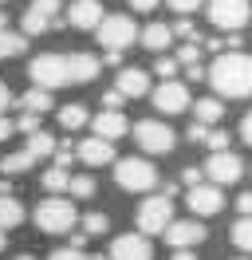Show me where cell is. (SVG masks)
Returning a JSON list of instances; mask_svg holds the SVG:
<instances>
[{"mask_svg":"<svg viewBox=\"0 0 252 260\" xmlns=\"http://www.w3.org/2000/svg\"><path fill=\"white\" fill-rule=\"evenodd\" d=\"M67 67H71V83H94L99 71H103V59H99V55H87V51H71V55H67Z\"/></svg>","mask_w":252,"mask_h":260,"instance_id":"19","label":"cell"},{"mask_svg":"<svg viewBox=\"0 0 252 260\" xmlns=\"http://www.w3.org/2000/svg\"><path fill=\"white\" fill-rule=\"evenodd\" d=\"M28 48V40L20 32H12V28H0V59H12V55H20V51Z\"/></svg>","mask_w":252,"mask_h":260,"instance_id":"28","label":"cell"},{"mask_svg":"<svg viewBox=\"0 0 252 260\" xmlns=\"http://www.w3.org/2000/svg\"><path fill=\"white\" fill-rule=\"evenodd\" d=\"M126 4H130L134 12H142V16H146V12H154V8H158V0H126Z\"/></svg>","mask_w":252,"mask_h":260,"instance_id":"43","label":"cell"},{"mask_svg":"<svg viewBox=\"0 0 252 260\" xmlns=\"http://www.w3.org/2000/svg\"><path fill=\"white\" fill-rule=\"evenodd\" d=\"M201 174L209 178V185H233V181H240V174H244V162L236 158L233 150H220V154H209L201 166Z\"/></svg>","mask_w":252,"mask_h":260,"instance_id":"9","label":"cell"},{"mask_svg":"<svg viewBox=\"0 0 252 260\" xmlns=\"http://www.w3.org/2000/svg\"><path fill=\"white\" fill-rule=\"evenodd\" d=\"M12 134H16V122L8 118V114H0V142H8Z\"/></svg>","mask_w":252,"mask_h":260,"instance_id":"42","label":"cell"},{"mask_svg":"<svg viewBox=\"0 0 252 260\" xmlns=\"http://www.w3.org/2000/svg\"><path fill=\"white\" fill-rule=\"evenodd\" d=\"M75 221H79L75 201H67V197H44V201L36 205V229L47 233V237H63V233H71Z\"/></svg>","mask_w":252,"mask_h":260,"instance_id":"2","label":"cell"},{"mask_svg":"<svg viewBox=\"0 0 252 260\" xmlns=\"http://www.w3.org/2000/svg\"><path fill=\"white\" fill-rule=\"evenodd\" d=\"M67 181H71V174L59 170V166H47V170H44V189H47V197L67 193Z\"/></svg>","mask_w":252,"mask_h":260,"instance_id":"27","label":"cell"},{"mask_svg":"<svg viewBox=\"0 0 252 260\" xmlns=\"http://www.w3.org/2000/svg\"><path fill=\"white\" fill-rule=\"evenodd\" d=\"M185 205L197 217H213V213L225 209V193H220L217 185H209V181H201V185H193V189H185Z\"/></svg>","mask_w":252,"mask_h":260,"instance_id":"12","label":"cell"},{"mask_svg":"<svg viewBox=\"0 0 252 260\" xmlns=\"http://www.w3.org/2000/svg\"><path fill=\"white\" fill-rule=\"evenodd\" d=\"M0 170H4V174H24V170H32V154L28 150H12V154H4Z\"/></svg>","mask_w":252,"mask_h":260,"instance_id":"29","label":"cell"},{"mask_svg":"<svg viewBox=\"0 0 252 260\" xmlns=\"http://www.w3.org/2000/svg\"><path fill=\"white\" fill-rule=\"evenodd\" d=\"M229 138H233V134H225V130H209V134H205V146H209V154L229 150Z\"/></svg>","mask_w":252,"mask_h":260,"instance_id":"33","label":"cell"},{"mask_svg":"<svg viewBox=\"0 0 252 260\" xmlns=\"http://www.w3.org/2000/svg\"><path fill=\"white\" fill-rule=\"evenodd\" d=\"M170 32L177 36V40H189V44H201V40H197V28H193L189 20H177V24H173Z\"/></svg>","mask_w":252,"mask_h":260,"instance_id":"36","label":"cell"},{"mask_svg":"<svg viewBox=\"0 0 252 260\" xmlns=\"http://www.w3.org/2000/svg\"><path fill=\"white\" fill-rule=\"evenodd\" d=\"M55 146H59V142H55L47 130L28 134V154H32V162H36V158H51V154H55Z\"/></svg>","mask_w":252,"mask_h":260,"instance_id":"25","label":"cell"},{"mask_svg":"<svg viewBox=\"0 0 252 260\" xmlns=\"http://www.w3.org/2000/svg\"><path fill=\"white\" fill-rule=\"evenodd\" d=\"M209 24H217L220 32H236L252 20V4L248 0H209Z\"/></svg>","mask_w":252,"mask_h":260,"instance_id":"8","label":"cell"},{"mask_svg":"<svg viewBox=\"0 0 252 260\" xmlns=\"http://www.w3.org/2000/svg\"><path fill=\"white\" fill-rule=\"evenodd\" d=\"M91 126H94V138H103V142H118L126 130H130V122H126L122 111H103L99 118H91Z\"/></svg>","mask_w":252,"mask_h":260,"instance_id":"18","label":"cell"},{"mask_svg":"<svg viewBox=\"0 0 252 260\" xmlns=\"http://www.w3.org/2000/svg\"><path fill=\"white\" fill-rule=\"evenodd\" d=\"M185 134H189V142H205V134H209V126H201V122H193V126H189Z\"/></svg>","mask_w":252,"mask_h":260,"instance_id":"44","label":"cell"},{"mask_svg":"<svg viewBox=\"0 0 252 260\" xmlns=\"http://www.w3.org/2000/svg\"><path fill=\"white\" fill-rule=\"evenodd\" d=\"M240 138H244V142L252 146V111L244 114V122H240Z\"/></svg>","mask_w":252,"mask_h":260,"instance_id":"46","label":"cell"},{"mask_svg":"<svg viewBox=\"0 0 252 260\" xmlns=\"http://www.w3.org/2000/svg\"><path fill=\"white\" fill-rule=\"evenodd\" d=\"M0 28H8V16H4V12H0Z\"/></svg>","mask_w":252,"mask_h":260,"instance_id":"52","label":"cell"},{"mask_svg":"<svg viewBox=\"0 0 252 260\" xmlns=\"http://www.w3.org/2000/svg\"><path fill=\"white\" fill-rule=\"evenodd\" d=\"M94 36H99V44L107 51H126L130 44H138V28H134V20L130 16H103V24L94 28Z\"/></svg>","mask_w":252,"mask_h":260,"instance_id":"6","label":"cell"},{"mask_svg":"<svg viewBox=\"0 0 252 260\" xmlns=\"http://www.w3.org/2000/svg\"><path fill=\"white\" fill-rule=\"evenodd\" d=\"M134 142L142 146V154H170L177 134L158 118H142V122H134Z\"/></svg>","mask_w":252,"mask_h":260,"instance_id":"7","label":"cell"},{"mask_svg":"<svg viewBox=\"0 0 252 260\" xmlns=\"http://www.w3.org/2000/svg\"><path fill=\"white\" fill-rule=\"evenodd\" d=\"M189 103H193V99H189V87H185V83L170 79V83H162V87H154V107L162 114H181Z\"/></svg>","mask_w":252,"mask_h":260,"instance_id":"13","label":"cell"},{"mask_svg":"<svg viewBox=\"0 0 252 260\" xmlns=\"http://www.w3.org/2000/svg\"><path fill=\"white\" fill-rule=\"evenodd\" d=\"M220 99H252V55L248 51H220L213 67H205Z\"/></svg>","mask_w":252,"mask_h":260,"instance_id":"1","label":"cell"},{"mask_svg":"<svg viewBox=\"0 0 252 260\" xmlns=\"http://www.w3.org/2000/svg\"><path fill=\"white\" fill-rule=\"evenodd\" d=\"M47 260H91L87 252H79V248H55Z\"/></svg>","mask_w":252,"mask_h":260,"instance_id":"39","label":"cell"},{"mask_svg":"<svg viewBox=\"0 0 252 260\" xmlns=\"http://www.w3.org/2000/svg\"><path fill=\"white\" fill-rule=\"evenodd\" d=\"M87 122H91V114H87L83 103H67V107H59V126L63 130H83Z\"/></svg>","mask_w":252,"mask_h":260,"instance_id":"21","label":"cell"},{"mask_svg":"<svg viewBox=\"0 0 252 260\" xmlns=\"http://www.w3.org/2000/svg\"><path fill=\"white\" fill-rule=\"evenodd\" d=\"M16 103H20V111H28V114H47V111H51V95H47V91H40V87L24 91Z\"/></svg>","mask_w":252,"mask_h":260,"instance_id":"22","label":"cell"},{"mask_svg":"<svg viewBox=\"0 0 252 260\" xmlns=\"http://www.w3.org/2000/svg\"><path fill=\"white\" fill-rule=\"evenodd\" d=\"M28 75L40 91L51 95V91H59V87L71 83V67H67V55H59V51H40L28 63Z\"/></svg>","mask_w":252,"mask_h":260,"instance_id":"3","label":"cell"},{"mask_svg":"<svg viewBox=\"0 0 252 260\" xmlns=\"http://www.w3.org/2000/svg\"><path fill=\"white\" fill-rule=\"evenodd\" d=\"M59 8H63L59 0H32L28 12H24V24H20V36L28 40V36H40L47 28H55V12Z\"/></svg>","mask_w":252,"mask_h":260,"instance_id":"10","label":"cell"},{"mask_svg":"<svg viewBox=\"0 0 252 260\" xmlns=\"http://www.w3.org/2000/svg\"><path fill=\"white\" fill-rule=\"evenodd\" d=\"M154 75H162V79L170 83L173 75H177V59H173V55H158V63H154Z\"/></svg>","mask_w":252,"mask_h":260,"instance_id":"35","label":"cell"},{"mask_svg":"<svg viewBox=\"0 0 252 260\" xmlns=\"http://www.w3.org/2000/svg\"><path fill=\"white\" fill-rule=\"evenodd\" d=\"M138 44H142L146 51H158V55H162V51L173 44L170 24H146V32H138Z\"/></svg>","mask_w":252,"mask_h":260,"instance_id":"20","label":"cell"},{"mask_svg":"<svg viewBox=\"0 0 252 260\" xmlns=\"http://www.w3.org/2000/svg\"><path fill=\"white\" fill-rule=\"evenodd\" d=\"M166 4H170L173 12H177V16L185 20V16H189V12H197V8H201L205 0H166Z\"/></svg>","mask_w":252,"mask_h":260,"instance_id":"37","label":"cell"},{"mask_svg":"<svg viewBox=\"0 0 252 260\" xmlns=\"http://www.w3.org/2000/svg\"><path fill=\"white\" fill-rule=\"evenodd\" d=\"M114 91L122 99H142L150 91V71H146V67H122L118 79H114Z\"/></svg>","mask_w":252,"mask_h":260,"instance_id":"17","label":"cell"},{"mask_svg":"<svg viewBox=\"0 0 252 260\" xmlns=\"http://www.w3.org/2000/svg\"><path fill=\"white\" fill-rule=\"evenodd\" d=\"M103 16H107V12H103V0H75V4H67V24H71V28H83V32H87V28H99Z\"/></svg>","mask_w":252,"mask_h":260,"instance_id":"15","label":"cell"},{"mask_svg":"<svg viewBox=\"0 0 252 260\" xmlns=\"http://www.w3.org/2000/svg\"><path fill=\"white\" fill-rule=\"evenodd\" d=\"M107 260H154V248L142 233H122L107 248Z\"/></svg>","mask_w":252,"mask_h":260,"instance_id":"11","label":"cell"},{"mask_svg":"<svg viewBox=\"0 0 252 260\" xmlns=\"http://www.w3.org/2000/svg\"><path fill=\"white\" fill-rule=\"evenodd\" d=\"M193 111H197V122H201V126H213V122L225 118V103H220V99H201Z\"/></svg>","mask_w":252,"mask_h":260,"instance_id":"26","label":"cell"},{"mask_svg":"<svg viewBox=\"0 0 252 260\" xmlns=\"http://www.w3.org/2000/svg\"><path fill=\"white\" fill-rule=\"evenodd\" d=\"M114 181L122 185L126 193H150L158 185V170L150 166V158L130 154V158H118V162H114Z\"/></svg>","mask_w":252,"mask_h":260,"instance_id":"4","label":"cell"},{"mask_svg":"<svg viewBox=\"0 0 252 260\" xmlns=\"http://www.w3.org/2000/svg\"><path fill=\"white\" fill-rule=\"evenodd\" d=\"M236 260H248V256H236Z\"/></svg>","mask_w":252,"mask_h":260,"instance_id":"53","label":"cell"},{"mask_svg":"<svg viewBox=\"0 0 252 260\" xmlns=\"http://www.w3.org/2000/svg\"><path fill=\"white\" fill-rule=\"evenodd\" d=\"M122 103H126V99L118 95L114 87H110V91H103V107H107V111H122Z\"/></svg>","mask_w":252,"mask_h":260,"instance_id":"40","label":"cell"},{"mask_svg":"<svg viewBox=\"0 0 252 260\" xmlns=\"http://www.w3.org/2000/svg\"><path fill=\"white\" fill-rule=\"evenodd\" d=\"M75 158L83 166H110L114 162V142H103V138H83V142H75Z\"/></svg>","mask_w":252,"mask_h":260,"instance_id":"16","label":"cell"},{"mask_svg":"<svg viewBox=\"0 0 252 260\" xmlns=\"http://www.w3.org/2000/svg\"><path fill=\"white\" fill-rule=\"evenodd\" d=\"M0 4H8V0H0Z\"/></svg>","mask_w":252,"mask_h":260,"instance_id":"54","label":"cell"},{"mask_svg":"<svg viewBox=\"0 0 252 260\" xmlns=\"http://www.w3.org/2000/svg\"><path fill=\"white\" fill-rule=\"evenodd\" d=\"M12 103H16V99H12V91H8V83H0V114L8 111Z\"/></svg>","mask_w":252,"mask_h":260,"instance_id":"45","label":"cell"},{"mask_svg":"<svg viewBox=\"0 0 252 260\" xmlns=\"http://www.w3.org/2000/svg\"><path fill=\"white\" fill-rule=\"evenodd\" d=\"M177 67H197L201 63V44H185V48H177Z\"/></svg>","mask_w":252,"mask_h":260,"instance_id":"32","label":"cell"},{"mask_svg":"<svg viewBox=\"0 0 252 260\" xmlns=\"http://www.w3.org/2000/svg\"><path fill=\"white\" fill-rule=\"evenodd\" d=\"M185 75H189V79H193V83H201V79H205V75H209V71H205V67H201V63H197V67H185Z\"/></svg>","mask_w":252,"mask_h":260,"instance_id":"47","label":"cell"},{"mask_svg":"<svg viewBox=\"0 0 252 260\" xmlns=\"http://www.w3.org/2000/svg\"><path fill=\"white\" fill-rule=\"evenodd\" d=\"M94 189H99V185H94L91 174H75V178L67 181V193H71V197H83V201H87V197H94Z\"/></svg>","mask_w":252,"mask_h":260,"instance_id":"30","label":"cell"},{"mask_svg":"<svg viewBox=\"0 0 252 260\" xmlns=\"http://www.w3.org/2000/svg\"><path fill=\"white\" fill-rule=\"evenodd\" d=\"M170 221H173V201H170V193L146 197V201L138 205V213H134V225L142 229V237H146V241H150L154 233H166Z\"/></svg>","mask_w":252,"mask_h":260,"instance_id":"5","label":"cell"},{"mask_svg":"<svg viewBox=\"0 0 252 260\" xmlns=\"http://www.w3.org/2000/svg\"><path fill=\"white\" fill-rule=\"evenodd\" d=\"M173 260H197V256H193V248H181V252H173Z\"/></svg>","mask_w":252,"mask_h":260,"instance_id":"49","label":"cell"},{"mask_svg":"<svg viewBox=\"0 0 252 260\" xmlns=\"http://www.w3.org/2000/svg\"><path fill=\"white\" fill-rule=\"evenodd\" d=\"M205 174H201V166H189V170H181V185L185 189H193V185H201Z\"/></svg>","mask_w":252,"mask_h":260,"instance_id":"38","label":"cell"},{"mask_svg":"<svg viewBox=\"0 0 252 260\" xmlns=\"http://www.w3.org/2000/svg\"><path fill=\"white\" fill-rule=\"evenodd\" d=\"M229 241L240 252H252V217H236L233 225H229Z\"/></svg>","mask_w":252,"mask_h":260,"instance_id":"24","label":"cell"},{"mask_svg":"<svg viewBox=\"0 0 252 260\" xmlns=\"http://www.w3.org/2000/svg\"><path fill=\"white\" fill-rule=\"evenodd\" d=\"M107 229H110L107 213H87V217H83V237H103Z\"/></svg>","mask_w":252,"mask_h":260,"instance_id":"31","label":"cell"},{"mask_svg":"<svg viewBox=\"0 0 252 260\" xmlns=\"http://www.w3.org/2000/svg\"><path fill=\"white\" fill-rule=\"evenodd\" d=\"M236 217H252V189H244L236 197Z\"/></svg>","mask_w":252,"mask_h":260,"instance_id":"41","label":"cell"},{"mask_svg":"<svg viewBox=\"0 0 252 260\" xmlns=\"http://www.w3.org/2000/svg\"><path fill=\"white\" fill-rule=\"evenodd\" d=\"M103 63H107V67H118V63H122V51H107V59H103Z\"/></svg>","mask_w":252,"mask_h":260,"instance_id":"48","label":"cell"},{"mask_svg":"<svg viewBox=\"0 0 252 260\" xmlns=\"http://www.w3.org/2000/svg\"><path fill=\"white\" fill-rule=\"evenodd\" d=\"M20 221H24V205H20L12 193H8V197H0V233L16 229Z\"/></svg>","mask_w":252,"mask_h":260,"instance_id":"23","label":"cell"},{"mask_svg":"<svg viewBox=\"0 0 252 260\" xmlns=\"http://www.w3.org/2000/svg\"><path fill=\"white\" fill-rule=\"evenodd\" d=\"M162 237H166V244H170L173 252H181V248H193V244L205 241V229L197 221H170V229Z\"/></svg>","mask_w":252,"mask_h":260,"instance_id":"14","label":"cell"},{"mask_svg":"<svg viewBox=\"0 0 252 260\" xmlns=\"http://www.w3.org/2000/svg\"><path fill=\"white\" fill-rule=\"evenodd\" d=\"M12 122H16V134H36V130H40V114L20 111V118H12Z\"/></svg>","mask_w":252,"mask_h":260,"instance_id":"34","label":"cell"},{"mask_svg":"<svg viewBox=\"0 0 252 260\" xmlns=\"http://www.w3.org/2000/svg\"><path fill=\"white\" fill-rule=\"evenodd\" d=\"M16 260H40V256H32V252H20V256H16Z\"/></svg>","mask_w":252,"mask_h":260,"instance_id":"51","label":"cell"},{"mask_svg":"<svg viewBox=\"0 0 252 260\" xmlns=\"http://www.w3.org/2000/svg\"><path fill=\"white\" fill-rule=\"evenodd\" d=\"M4 248H8V233H0V252H4Z\"/></svg>","mask_w":252,"mask_h":260,"instance_id":"50","label":"cell"}]
</instances>
